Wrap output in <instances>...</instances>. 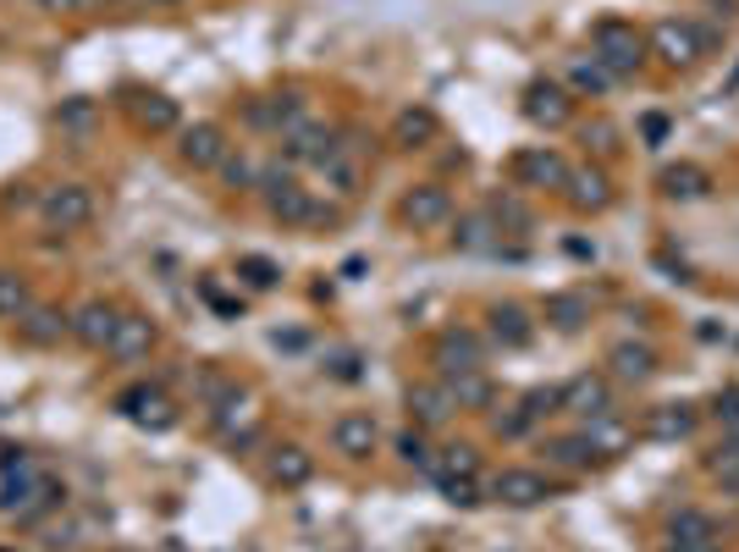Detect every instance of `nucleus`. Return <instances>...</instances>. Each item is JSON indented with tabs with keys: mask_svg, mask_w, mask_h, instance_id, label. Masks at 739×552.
I'll use <instances>...</instances> for the list:
<instances>
[{
	"mask_svg": "<svg viewBox=\"0 0 739 552\" xmlns=\"http://www.w3.org/2000/svg\"><path fill=\"white\" fill-rule=\"evenodd\" d=\"M607 371H613V382H624V387H641V382H652V376H657V348H652V343H635V337H624V343H613V354H607Z\"/></svg>",
	"mask_w": 739,
	"mask_h": 552,
	"instance_id": "13",
	"label": "nucleus"
},
{
	"mask_svg": "<svg viewBox=\"0 0 739 552\" xmlns=\"http://www.w3.org/2000/svg\"><path fill=\"white\" fill-rule=\"evenodd\" d=\"M33 310V288L17 271H0V321H22Z\"/></svg>",
	"mask_w": 739,
	"mask_h": 552,
	"instance_id": "34",
	"label": "nucleus"
},
{
	"mask_svg": "<svg viewBox=\"0 0 739 552\" xmlns=\"http://www.w3.org/2000/svg\"><path fill=\"white\" fill-rule=\"evenodd\" d=\"M491 243V210H475L458 221V249H486Z\"/></svg>",
	"mask_w": 739,
	"mask_h": 552,
	"instance_id": "38",
	"label": "nucleus"
},
{
	"mask_svg": "<svg viewBox=\"0 0 739 552\" xmlns=\"http://www.w3.org/2000/svg\"><path fill=\"white\" fill-rule=\"evenodd\" d=\"M558 415H574L580 426H591V420H607L613 415V382L607 376H574V382H563L558 387Z\"/></svg>",
	"mask_w": 739,
	"mask_h": 552,
	"instance_id": "4",
	"label": "nucleus"
},
{
	"mask_svg": "<svg viewBox=\"0 0 739 552\" xmlns=\"http://www.w3.org/2000/svg\"><path fill=\"white\" fill-rule=\"evenodd\" d=\"M116 321H122V310H116V304H105V299H89L83 310H72V337H77L83 348H111V337H116Z\"/></svg>",
	"mask_w": 739,
	"mask_h": 552,
	"instance_id": "12",
	"label": "nucleus"
},
{
	"mask_svg": "<svg viewBox=\"0 0 739 552\" xmlns=\"http://www.w3.org/2000/svg\"><path fill=\"white\" fill-rule=\"evenodd\" d=\"M403 221L414 227V232H436V227H447V216H452V194L441 188V183H419V188H408L403 194Z\"/></svg>",
	"mask_w": 739,
	"mask_h": 552,
	"instance_id": "9",
	"label": "nucleus"
},
{
	"mask_svg": "<svg viewBox=\"0 0 739 552\" xmlns=\"http://www.w3.org/2000/svg\"><path fill=\"white\" fill-rule=\"evenodd\" d=\"M430 365H436V382L486 371V343H480V332H469V326H447V332L430 343Z\"/></svg>",
	"mask_w": 739,
	"mask_h": 552,
	"instance_id": "2",
	"label": "nucleus"
},
{
	"mask_svg": "<svg viewBox=\"0 0 739 552\" xmlns=\"http://www.w3.org/2000/svg\"><path fill=\"white\" fill-rule=\"evenodd\" d=\"M486 498H491V503H502V509H535V503H547V498H552V481H547L541 470L508 465V470H497V476L486 481Z\"/></svg>",
	"mask_w": 739,
	"mask_h": 552,
	"instance_id": "5",
	"label": "nucleus"
},
{
	"mask_svg": "<svg viewBox=\"0 0 739 552\" xmlns=\"http://www.w3.org/2000/svg\"><path fill=\"white\" fill-rule=\"evenodd\" d=\"M718 420H724V426H735V431H739V387H729V393H718Z\"/></svg>",
	"mask_w": 739,
	"mask_h": 552,
	"instance_id": "43",
	"label": "nucleus"
},
{
	"mask_svg": "<svg viewBox=\"0 0 739 552\" xmlns=\"http://www.w3.org/2000/svg\"><path fill=\"white\" fill-rule=\"evenodd\" d=\"M591 61H602L613 77H629V72L646 61V39H641L629 22L607 17V22H596V28H591Z\"/></svg>",
	"mask_w": 739,
	"mask_h": 552,
	"instance_id": "1",
	"label": "nucleus"
},
{
	"mask_svg": "<svg viewBox=\"0 0 739 552\" xmlns=\"http://www.w3.org/2000/svg\"><path fill=\"white\" fill-rule=\"evenodd\" d=\"M585 138H596V149H618V144H613V138H618V127H613V122H591V127H585Z\"/></svg>",
	"mask_w": 739,
	"mask_h": 552,
	"instance_id": "44",
	"label": "nucleus"
},
{
	"mask_svg": "<svg viewBox=\"0 0 739 552\" xmlns=\"http://www.w3.org/2000/svg\"><path fill=\"white\" fill-rule=\"evenodd\" d=\"M436 487H441V498H447L452 509H475V503H480V481H458V476H436Z\"/></svg>",
	"mask_w": 739,
	"mask_h": 552,
	"instance_id": "39",
	"label": "nucleus"
},
{
	"mask_svg": "<svg viewBox=\"0 0 739 552\" xmlns=\"http://www.w3.org/2000/svg\"><path fill=\"white\" fill-rule=\"evenodd\" d=\"M266 205H271V216H277V221H288V227H321V221H332V210H321V205H315V194H310V188H299V183L266 188Z\"/></svg>",
	"mask_w": 739,
	"mask_h": 552,
	"instance_id": "11",
	"label": "nucleus"
},
{
	"mask_svg": "<svg viewBox=\"0 0 739 552\" xmlns=\"http://www.w3.org/2000/svg\"><path fill=\"white\" fill-rule=\"evenodd\" d=\"M238 277H243L249 288H260V293H266V288H277V282H282V265H277V260H266V254H249V260H238Z\"/></svg>",
	"mask_w": 739,
	"mask_h": 552,
	"instance_id": "36",
	"label": "nucleus"
},
{
	"mask_svg": "<svg viewBox=\"0 0 739 552\" xmlns=\"http://www.w3.org/2000/svg\"><path fill=\"white\" fill-rule=\"evenodd\" d=\"M177 155L194 171H216L227 160V133L216 122H188V127H177Z\"/></svg>",
	"mask_w": 739,
	"mask_h": 552,
	"instance_id": "7",
	"label": "nucleus"
},
{
	"mask_svg": "<svg viewBox=\"0 0 739 552\" xmlns=\"http://www.w3.org/2000/svg\"><path fill=\"white\" fill-rule=\"evenodd\" d=\"M221 171H227V183H232V188H243V183H260V171H254L249 160H232V155L221 160Z\"/></svg>",
	"mask_w": 739,
	"mask_h": 552,
	"instance_id": "42",
	"label": "nucleus"
},
{
	"mask_svg": "<svg viewBox=\"0 0 739 552\" xmlns=\"http://www.w3.org/2000/svg\"><path fill=\"white\" fill-rule=\"evenodd\" d=\"M668 537L685 542V548H712V542H718V520H712L707 509H679V514L668 520Z\"/></svg>",
	"mask_w": 739,
	"mask_h": 552,
	"instance_id": "28",
	"label": "nucleus"
},
{
	"mask_svg": "<svg viewBox=\"0 0 739 552\" xmlns=\"http://www.w3.org/2000/svg\"><path fill=\"white\" fill-rule=\"evenodd\" d=\"M144 6H183V0H144Z\"/></svg>",
	"mask_w": 739,
	"mask_h": 552,
	"instance_id": "47",
	"label": "nucleus"
},
{
	"mask_svg": "<svg viewBox=\"0 0 739 552\" xmlns=\"http://www.w3.org/2000/svg\"><path fill=\"white\" fill-rule=\"evenodd\" d=\"M447 393H452V404L458 409H486L497 393H491V376L486 371H469V376H452L447 382Z\"/></svg>",
	"mask_w": 739,
	"mask_h": 552,
	"instance_id": "32",
	"label": "nucleus"
},
{
	"mask_svg": "<svg viewBox=\"0 0 739 552\" xmlns=\"http://www.w3.org/2000/svg\"><path fill=\"white\" fill-rule=\"evenodd\" d=\"M657 188H663L668 199H701V194L712 188V177H707V166H696V160H679V166H663Z\"/></svg>",
	"mask_w": 739,
	"mask_h": 552,
	"instance_id": "26",
	"label": "nucleus"
},
{
	"mask_svg": "<svg viewBox=\"0 0 739 552\" xmlns=\"http://www.w3.org/2000/svg\"><path fill=\"white\" fill-rule=\"evenodd\" d=\"M486 321H491V337L502 348H530V337H535V321H530L524 304H491Z\"/></svg>",
	"mask_w": 739,
	"mask_h": 552,
	"instance_id": "22",
	"label": "nucleus"
},
{
	"mask_svg": "<svg viewBox=\"0 0 739 552\" xmlns=\"http://www.w3.org/2000/svg\"><path fill=\"white\" fill-rule=\"evenodd\" d=\"M39 487H44V481H39L33 459H11V465H6V481H0V514H17Z\"/></svg>",
	"mask_w": 739,
	"mask_h": 552,
	"instance_id": "25",
	"label": "nucleus"
},
{
	"mask_svg": "<svg viewBox=\"0 0 739 552\" xmlns=\"http://www.w3.org/2000/svg\"><path fill=\"white\" fill-rule=\"evenodd\" d=\"M585 437H591V448H596V459H618L629 442H635V431L618 420V415H607V420H591L585 426Z\"/></svg>",
	"mask_w": 739,
	"mask_h": 552,
	"instance_id": "30",
	"label": "nucleus"
},
{
	"mask_svg": "<svg viewBox=\"0 0 739 552\" xmlns=\"http://www.w3.org/2000/svg\"><path fill=\"white\" fill-rule=\"evenodd\" d=\"M430 476H458V481H480V454H475L469 442H458V448H447V454H441V465H430Z\"/></svg>",
	"mask_w": 739,
	"mask_h": 552,
	"instance_id": "35",
	"label": "nucleus"
},
{
	"mask_svg": "<svg viewBox=\"0 0 739 552\" xmlns=\"http://www.w3.org/2000/svg\"><path fill=\"white\" fill-rule=\"evenodd\" d=\"M397 459L414 465V470H430V448H425V437H419V431H403V437H397Z\"/></svg>",
	"mask_w": 739,
	"mask_h": 552,
	"instance_id": "41",
	"label": "nucleus"
},
{
	"mask_svg": "<svg viewBox=\"0 0 739 552\" xmlns=\"http://www.w3.org/2000/svg\"><path fill=\"white\" fill-rule=\"evenodd\" d=\"M39 216H44V227H55V232H83V227L94 221V194H89L83 183H55V188L39 194Z\"/></svg>",
	"mask_w": 739,
	"mask_h": 552,
	"instance_id": "3",
	"label": "nucleus"
},
{
	"mask_svg": "<svg viewBox=\"0 0 739 552\" xmlns=\"http://www.w3.org/2000/svg\"><path fill=\"white\" fill-rule=\"evenodd\" d=\"M591 321V293H552L547 299V326L552 332H580Z\"/></svg>",
	"mask_w": 739,
	"mask_h": 552,
	"instance_id": "29",
	"label": "nucleus"
},
{
	"mask_svg": "<svg viewBox=\"0 0 739 552\" xmlns=\"http://www.w3.org/2000/svg\"><path fill=\"white\" fill-rule=\"evenodd\" d=\"M663 133H668V122H663V116H646V138L663 144Z\"/></svg>",
	"mask_w": 739,
	"mask_h": 552,
	"instance_id": "45",
	"label": "nucleus"
},
{
	"mask_svg": "<svg viewBox=\"0 0 739 552\" xmlns=\"http://www.w3.org/2000/svg\"><path fill=\"white\" fill-rule=\"evenodd\" d=\"M486 210H491V221H497V227H519V232L530 227V210H524L519 199H508V194H502V199H491Z\"/></svg>",
	"mask_w": 739,
	"mask_h": 552,
	"instance_id": "40",
	"label": "nucleus"
},
{
	"mask_svg": "<svg viewBox=\"0 0 739 552\" xmlns=\"http://www.w3.org/2000/svg\"><path fill=\"white\" fill-rule=\"evenodd\" d=\"M22 332H28V343H61V332H72V315H61V310H44V304H33L22 321H17Z\"/></svg>",
	"mask_w": 739,
	"mask_h": 552,
	"instance_id": "31",
	"label": "nucleus"
},
{
	"mask_svg": "<svg viewBox=\"0 0 739 552\" xmlns=\"http://www.w3.org/2000/svg\"><path fill=\"white\" fill-rule=\"evenodd\" d=\"M282 144H288V160H310V166H321V160L337 149V133L321 127V122H299V127L282 133Z\"/></svg>",
	"mask_w": 739,
	"mask_h": 552,
	"instance_id": "18",
	"label": "nucleus"
},
{
	"mask_svg": "<svg viewBox=\"0 0 739 552\" xmlns=\"http://www.w3.org/2000/svg\"><path fill=\"white\" fill-rule=\"evenodd\" d=\"M310 476H315V459H310L299 442H288V448H277V454H271V481H277L282 492L310 487Z\"/></svg>",
	"mask_w": 739,
	"mask_h": 552,
	"instance_id": "24",
	"label": "nucleus"
},
{
	"mask_svg": "<svg viewBox=\"0 0 739 552\" xmlns=\"http://www.w3.org/2000/svg\"><path fill=\"white\" fill-rule=\"evenodd\" d=\"M613 83H618V77H613L602 61H591V55H580V61L569 66V88H574V94H607Z\"/></svg>",
	"mask_w": 739,
	"mask_h": 552,
	"instance_id": "33",
	"label": "nucleus"
},
{
	"mask_svg": "<svg viewBox=\"0 0 739 552\" xmlns=\"http://www.w3.org/2000/svg\"><path fill=\"white\" fill-rule=\"evenodd\" d=\"M535 127H569V116H574V94L563 88V83H552V77H535L530 88H524V105H519Z\"/></svg>",
	"mask_w": 739,
	"mask_h": 552,
	"instance_id": "8",
	"label": "nucleus"
},
{
	"mask_svg": "<svg viewBox=\"0 0 739 552\" xmlns=\"http://www.w3.org/2000/svg\"><path fill=\"white\" fill-rule=\"evenodd\" d=\"M541 454H547L552 470H569V476H580V470L596 465V448H591L585 426L580 431H563V437H541Z\"/></svg>",
	"mask_w": 739,
	"mask_h": 552,
	"instance_id": "17",
	"label": "nucleus"
},
{
	"mask_svg": "<svg viewBox=\"0 0 739 552\" xmlns=\"http://www.w3.org/2000/svg\"><path fill=\"white\" fill-rule=\"evenodd\" d=\"M663 552H712V548H685V542H668Z\"/></svg>",
	"mask_w": 739,
	"mask_h": 552,
	"instance_id": "46",
	"label": "nucleus"
},
{
	"mask_svg": "<svg viewBox=\"0 0 739 552\" xmlns=\"http://www.w3.org/2000/svg\"><path fill=\"white\" fill-rule=\"evenodd\" d=\"M452 393H447V382H414L408 387V415H414V426L419 431H430V426H447L452 420Z\"/></svg>",
	"mask_w": 739,
	"mask_h": 552,
	"instance_id": "14",
	"label": "nucleus"
},
{
	"mask_svg": "<svg viewBox=\"0 0 739 552\" xmlns=\"http://www.w3.org/2000/svg\"><path fill=\"white\" fill-rule=\"evenodd\" d=\"M436 133H441V122H436V111H425V105H414V111H403V116L392 122V144H397V149H425V144H436Z\"/></svg>",
	"mask_w": 739,
	"mask_h": 552,
	"instance_id": "23",
	"label": "nucleus"
},
{
	"mask_svg": "<svg viewBox=\"0 0 739 552\" xmlns=\"http://www.w3.org/2000/svg\"><path fill=\"white\" fill-rule=\"evenodd\" d=\"M641 431L652 442H685L696 431V409L690 404H657V409H646V426Z\"/></svg>",
	"mask_w": 739,
	"mask_h": 552,
	"instance_id": "21",
	"label": "nucleus"
},
{
	"mask_svg": "<svg viewBox=\"0 0 739 552\" xmlns=\"http://www.w3.org/2000/svg\"><path fill=\"white\" fill-rule=\"evenodd\" d=\"M652 44H657V55H663L668 66H679V72H685V66H696V61H701V50H707L701 28H696V22H674V17L652 28Z\"/></svg>",
	"mask_w": 739,
	"mask_h": 552,
	"instance_id": "10",
	"label": "nucleus"
},
{
	"mask_svg": "<svg viewBox=\"0 0 739 552\" xmlns=\"http://www.w3.org/2000/svg\"><path fill=\"white\" fill-rule=\"evenodd\" d=\"M315 171H321V183H326L337 199H354V194H360V160H354L343 144H337V149H332V155H326Z\"/></svg>",
	"mask_w": 739,
	"mask_h": 552,
	"instance_id": "27",
	"label": "nucleus"
},
{
	"mask_svg": "<svg viewBox=\"0 0 739 552\" xmlns=\"http://www.w3.org/2000/svg\"><path fill=\"white\" fill-rule=\"evenodd\" d=\"M116 409H122L127 420L149 426V431H166V426L177 420V409H171L166 393H155V387H127V393H116Z\"/></svg>",
	"mask_w": 739,
	"mask_h": 552,
	"instance_id": "15",
	"label": "nucleus"
},
{
	"mask_svg": "<svg viewBox=\"0 0 739 552\" xmlns=\"http://www.w3.org/2000/svg\"><path fill=\"white\" fill-rule=\"evenodd\" d=\"M569 160L558 155V149H547V144H535V149H519L513 160H508V177H513V188H563L569 183Z\"/></svg>",
	"mask_w": 739,
	"mask_h": 552,
	"instance_id": "6",
	"label": "nucleus"
},
{
	"mask_svg": "<svg viewBox=\"0 0 739 552\" xmlns=\"http://www.w3.org/2000/svg\"><path fill=\"white\" fill-rule=\"evenodd\" d=\"M138 122H144V127H155V133H171V127H177V105H171V100H160V94H149V100L138 105Z\"/></svg>",
	"mask_w": 739,
	"mask_h": 552,
	"instance_id": "37",
	"label": "nucleus"
},
{
	"mask_svg": "<svg viewBox=\"0 0 739 552\" xmlns=\"http://www.w3.org/2000/svg\"><path fill=\"white\" fill-rule=\"evenodd\" d=\"M155 348V321L149 315H122L116 321V337H111V360H122V365H133V360H144Z\"/></svg>",
	"mask_w": 739,
	"mask_h": 552,
	"instance_id": "19",
	"label": "nucleus"
},
{
	"mask_svg": "<svg viewBox=\"0 0 739 552\" xmlns=\"http://www.w3.org/2000/svg\"><path fill=\"white\" fill-rule=\"evenodd\" d=\"M375 442H381L375 415H337V420H332V448H337L343 459H370Z\"/></svg>",
	"mask_w": 739,
	"mask_h": 552,
	"instance_id": "16",
	"label": "nucleus"
},
{
	"mask_svg": "<svg viewBox=\"0 0 739 552\" xmlns=\"http://www.w3.org/2000/svg\"><path fill=\"white\" fill-rule=\"evenodd\" d=\"M563 199H569L574 210H607V205H613V183H607V171H591V166H580V171H569V183H563Z\"/></svg>",
	"mask_w": 739,
	"mask_h": 552,
	"instance_id": "20",
	"label": "nucleus"
}]
</instances>
